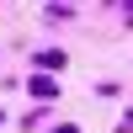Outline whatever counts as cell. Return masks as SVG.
I'll use <instances>...</instances> for the list:
<instances>
[{
  "mask_svg": "<svg viewBox=\"0 0 133 133\" xmlns=\"http://www.w3.org/2000/svg\"><path fill=\"white\" fill-rule=\"evenodd\" d=\"M59 133H69V128H59Z\"/></svg>",
  "mask_w": 133,
  "mask_h": 133,
  "instance_id": "1",
  "label": "cell"
}]
</instances>
